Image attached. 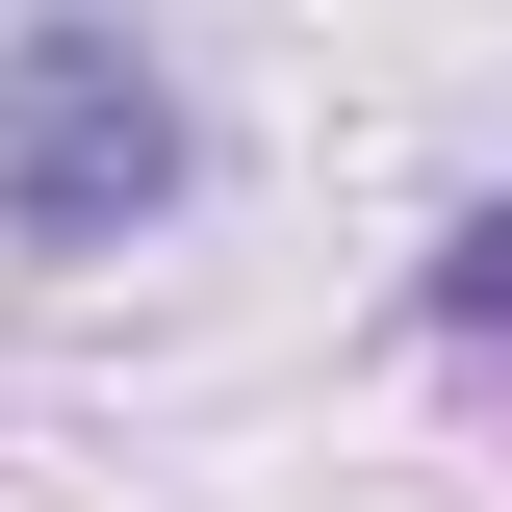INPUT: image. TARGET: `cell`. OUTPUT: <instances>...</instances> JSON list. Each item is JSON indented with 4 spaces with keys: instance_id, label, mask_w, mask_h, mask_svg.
I'll return each instance as SVG.
<instances>
[{
    "instance_id": "cell-1",
    "label": "cell",
    "mask_w": 512,
    "mask_h": 512,
    "mask_svg": "<svg viewBox=\"0 0 512 512\" xmlns=\"http://www.w3.org/2000/svg\"><path fill=\"white\" fill-rule=\"evenodd\" d=\"M180 180H205V128H180V77L128 26H26L0 52V231L26 256H128Z\"/></svg>"
},
{
    "instance_id": "cell-2",
    "label": "cell",
    "mask_w": 512,
    "mask_h": 512,
    "mask_svg": "<svg viewBox=\"0 0 512 512\" xmlns=\"http://www.w3.org/2000/svg\"><path fill=\"white\" fill-rule=\"evenodd\" d=\"M436 333L512 384V205H461V231H436Z\"/></svg>"
}]
</instances>
